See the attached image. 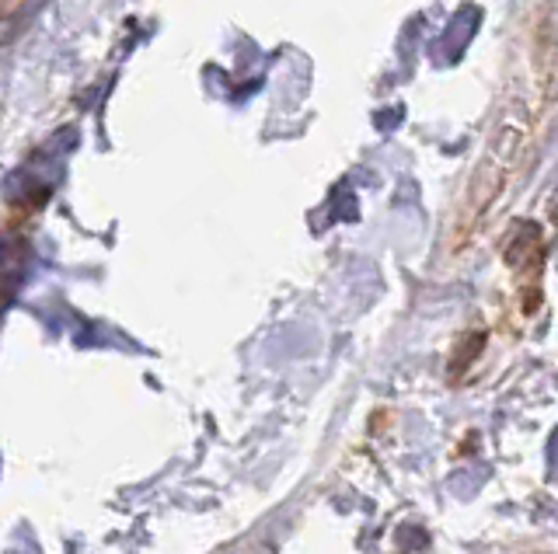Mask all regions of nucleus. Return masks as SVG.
I'll use <instances>...</instances> for the list:
<instances>
[]
</instances>
